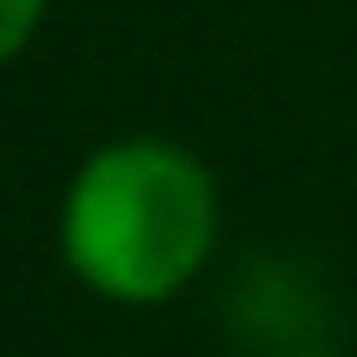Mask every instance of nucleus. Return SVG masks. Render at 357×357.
Listing matches in <instances>:
<instances>
[{"instance_id": "nucleus-1", "label": "nucleus", "mask_w": 357, "mask_h": 357, "mask_svg": "<svg viewBox=\"0 0 357 357\" xmlns=\"http://www.w3.org/2000/svg\"><path fill=\"white\" fill-rule=\"evenodd\" d=\"M218 245V185L199 153L153 132L79 159L60 199V258L113 305H166Z\"/></svg>"}, {"instance_id": "nucleus-2", "label": "nucleus", "mask_w": 357, "mask_h": 357, "mask_svg": "<svg viewBox=\"0 0 357 357\" xmlns=\"http://www.w3.org/2000/svg\"><path fill=\"white\" fill-rule=\"evenodd\" d=\"M40 20H47V0H0V66H13L33 47Z\"/></svg>"}, {"instance_id": "nucleus-3", "label": "nucleus", "mask_w": 357, "mask_h": 357, "mask_svg": "<svg viewBox=\"0 0 357 357\" xmlns=\"http://www.w3.org/2000/svg\"><path fill=\"white\" fill-rule=\"evenodd\" d=\"M284 357H324V351H284Z\"/></svg>"}]
</instances>
